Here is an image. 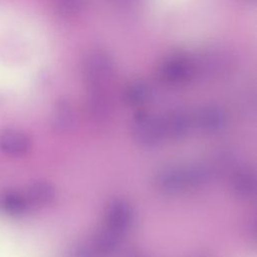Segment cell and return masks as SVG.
Listing matches in <instances>:
<instances>
[{
  "mask_svg": "<svg viewBox=\"0 0 257 257\" xmlns=\"http://www.w3.org/2000/svg\"><path fill=\"white\" fill-rule=\"evenodd\" d=\"M0 149L9 156H19L28 149V138L17 130H5L0 134Z\"/></svg>",
  "mask_w": 257,
  "mask_h": 257,
  "instance_id": "cell-1",
  "label": "cell"
},
{
  "mask_svg": "<svg viewBox=\"0 0 257 257\" xmlns=\"http://www.w3.org/2000/svg\"><path fill=\"white\" fill-rule=\"evenodd\" d=\"M0 208L8 215L17 216L25 211L26 200L18 191L6 190L0 195Z\"/></svg>",
  "mask_w": 257,
  "mask_h": 257,
  "instance_id": "cell-2",
  "label": "cell"
}]
</instances>
